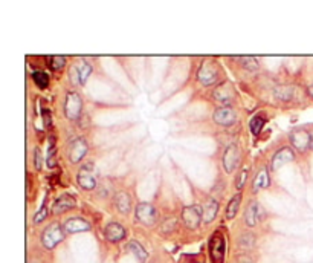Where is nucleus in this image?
Segmentation results:
<instances>
[{
	"label": "nucleus",
	"instance_id": "f257e3e1",
	"mask_svg": "<svg viewBox=\"0 0 313 263\" xmlns=\"http://www.w3.org/2000/svg\"><path fill=\"white\" fill-rule=\"evenodd\" d=\"M222 78V67L216 60H205L197 72V80L203 86H214L220 81Z\"/></svg>",
	"mask_w": 313,
	"mask_h": 263
},
{
	"label": "nucleus",
	"instance_id": "f03ea898",
	"mask_svg": "<svg viewBox=\"0 0 313 263\" xmlns=\"http://www.w3.org/2000/svg\"><path fill=\"white\" fill-rule=\"evenodd\" d=\"M64 227H61V224L58 222H52L49 224L43 233H41V244L46 250H54L58 244H61L64 241Z\"/></svg>",
	"mask_w": 313,
	"mask_h": 263
},
{
	"label": "nucleus",
	"instance_id": "7ed1b4c3",
	"mask_svg": "<svg viewBox=\"0 0 313 263\" xmlns=\"http://www.w3.org/2000/svg\"><path fill=\"white\" fill-rule=\"evenodd\" d=\"M63 110H64V115H66L67 119L76 121L81 116V112H83V98H81V95L78 92H75V90H69L66 93Z\"/></svg>",
	"mask_w": 313,
	"mask_h": 263
},
{
	"label": "nucleus",
	"instance_id": "20e7f679",
	"mask_svg": "<svg viewBox=\"0 0 313 263\" xmlns=\"http://www.w3.org/2000/svg\"><path fill=\"white\" fill-rule=\"evenodd\" d=\"M76 182L78 185L86 190V192H90L96 187V173H95V165L93 162H87L84 164L80 170H78V175H76Z\"/></svg>",
	"mask_w": 313,
	"mask_h": 263
},
{
	"label": "nucleus",
	"instance_id": "39448f33",
	"mask_svg": "<svg viewBox=\"0 0 313 263\" xmlns=\"http://www.w3.org/2000/svg\"><path fill=\"white\" fill-rule=\"evenodd\" d=\"M225 253H226V242L220 231H216L210 239V257L213 263L225 262Z\"/></svg>",
	"mask_w": 313,
	"mask_h": 263
},
{
	"label": "nucleus",
	"instance_id": "423d86ee",
	"mask_svg": "<svg viewBox=\"0 0 313 263\" xmlns=\"http://www.w3.org/2000/svg\"><path fill=\"white\" fill-rule=\"evenodd\" d=\"M135 218L139 224L151 227L158 221V210L148 202H141L135 208Z\"/></svg>",
	"mask_w": 313,
	"mask_h": 263
},
{
	"label": "nucleus",
	"instance_id": "0eeeda50",
	"mask_svg": "<svg viewBox=\"0 0 313 263\" xmlns=\"http://www.w3.org/2000/svg\"><path fill=\"white\" fill-rule=\"evenodd\" d=\"M87 152H89V142L86 141V138L78 136V138H75V139L70 142V146H69V150H67L69 161H70L72 164H80V162L86 158Z\"/></svg>",
	"mask_w": 313,
	"mask_h": 263
},
{
	"label": "nucleus",
	"instance_id": "6e6552de",
	"mask_svg": "<svg viewBox=\"0 0 313 263\" xmlns=\"http://www.w3.org/2000/svg\"><path fill=\"white\" fill-rule=\"evenodd\" d=\"M182 221L185 224L187 228L190 230H196L199 228L200 222H203V214H202V208L197 205H188L182 208Z\"/></svg>",
	"mask_w": 313,
	"mask_h": 263
},
{
	"label": "nucleus",
	"instance_id": "1a4fd4ad",
	"mask_svg": "<svg viewBox=\"0 0 313 263\" xmlns=\"http://www.w3.org/2000/svg\"><path fill=\"white\" fill-rule=\"evenodd\" d=\"M213 98L219 104H222V107H229L234 101V86L229 81L220 83L213 92Z\"/></svg>",
	"mask_w": 313,
	"mask_h": 263
},
{
	"label": "nucleus",
	"instance_id": "9d476101",
	"mask_svg": "<svg viewBox=\"0 0 313 263\" xmlns=\"http://www.w3.org/2000/svg\"><path fill=\"white\" fill-rule=\"evenodd\" d=\"M289 141L297 152L304 153L310 149V132H307L306 129H295L291 132Z\"/></svg>",
	"mask_w": 313,
	"mask_h": 263
},
{
	"label": "nucleus",
	"instance_id": "9b49d317",
	"mask_svg": "<svg viewBox=\"0 0 313 263\" xmlns=\"http://www.w3.org/2000/svg\"><path fill=\"white\" fill-rule=\"evenodd\" d=\"M240 158H242V153H240L239 146L237 144H229L228 149L225 150V155H223V167H225L226 173H234L236 172V169L240 164Z\"/></svg>",
	"mask_w": 313,
	"mask_h": 263
},
{
	"label": "nucleus",
	"instance_id": "f8f14e48",
	"mask_svg": "<svg viewBox=\"0 0 313 263\" xmlns=\"http://www.w3.org/2000/svg\"><path fill=\"white\" fill-rule=\"evenodd\" d=\"M213 119L217 126H222V127H231L236 124L237 121V113L232 107H219L216 109L214 115H213Z\"/></svg>",
	"mask_w": 313,
	"mask_h": 263
},
{
	"label": "nucleus",
	"instance_id": "ddd939ff",
	"mask_svg": "<svg viewBox=\"0 0 313 263\" xmlns=\"http://www.w3.org/2000/svg\"><path fill=\"white\" fill-rule=\"evenodd\" d=\"M294 159H295L294 150L289 149V147H283V149H280V150L272 156L271 169H272V172H277V170H280L283 165H286L288 162H292Z\"/></svg>",
	"mask_w": 313,
	"mask_h": 263
},
{
	"label": "nucleus",
	"instance_id": "4468645a",
	"mask_svg": "<svg viewBox=\"0 0 313 263\" xmlns=\"http://www.w3.org/2000/svg\"><path fill=\"white\" fill-rule=\"evenodd\" d=\"M125 236H127L125 228L118 222H109L104 228V237L112 244H118V242L124 241Z\"/></svg>",
	"mask_w": 313,
	"mask_h": 263
},
{
	"label": "nucleus",
	"instance_id": "2eb2a0df",
	"mask_svg": "<svg viewBox=\"0 0 313 263\" xmlns=\"http://www.w3.org/2000/svg\"><path fill=\"white\" fill-rule=\"evenodd\" d=\"M64 231L69 234H76V233H84V231H90L92 225L89 221L83 219V218H70L64 222Z\"/></svg>",
	"mask_w": 313,
	"mask_h": 263
},
{
	"label": "nucleus",
	"instance_id": "dca6fc26",
	"mask_svg": "<svg viewBox=\"0 0 313 263\" xmlns=\"http://www.w3.org/2000/svg\"><path fill=\"white\" fill-rule=\"evenodd\" d=\"M76 205V201L73 196L70 195H61L55 199L54 205H52V213L54 214H61V213H66L72 208H75Z\"/></svg>",
	"mask_w": 313,
	"mask_h": 263
},
{
	"label": "nucleus",
	"instance_id": "f3484780",
	"mask_svg": "<svg viewBox=\"0 0 313 263\" xmlns=\"http://www.w3.org/2000/svg\"><path fill=\"white\" fill-rule=\"evenodd\" d=\"M260 216H262V207L257 201H252L245 213V222L248 227H255L260 222Z\"/></svg>",
	"mask_w": 313,
	"mask_h": 263
},
{
	"label": "nucleus",
	"instance_id": "a211bd4d",
	"mask_svg": "<svg viewBox=\"0 0 313 263\" xmlns=\"http://www.w3.org/2000/svg\"><path fill=\"white\" fill-rule=\"evenodd\" d=\"M271 185V176H269V170L266 167H263L254 178L252 181V192L258 193L265 188H268Z\"/></svg>",
	"mask_w": 313,
	"mask_h": 263
},
{
	"label": "nucleus",
	"instance_id": "6ab92c4d",
	"mask_svg": "<svg viewBox=\"0 0 313 263\" xmlns=\"http://www.w3.org/2000/svg\"><path fill=\"white\" fill-rule=\"evenodd\" d=\"M219 213V202L213 198H208L206 202L202 207V214H203V224H211Z\"/></svg>",
	"mask_w": 313,
	"mask_h": 263
},
{
	"label": "nucleus",
	"instance_id": "aec40b11",
	"mask_svg": "<svg viewBox=\"0 0 313 263\" xmlns=\"http://www.w3.org/2000/svg\"><path fill=\"white\" fill-rule=\"evenodd\" d=\"M115 205H116V208H118L119 213L127 214V213L132 210V198H130V195L125 193V192L116 193V195H115Z\"/></svg>",
	"mask_w": 313,
	"mask_h": 263
},
{
	"label": "nucleus",
	"instance_id": "412c9836",
	"mask_svg": "<svg viewBox=\"0 0 313 263\" xmlns=\"http://www.w3.org/2000/svg\"><path fill=\"white\" fill-rule=\"evenodd\" d=\"M295 95V87L292 86H278L274 90V97L280 101H291Z\"/></svg>",
	"mask_w": 313,
	"mask_h": 263
},
{
	"label": "nucleus",
	"instance_id": "4be33fe9",
	"mask_svg": "<svg viewBox=\"0 0 313 263\" xmlns=\"http://www.w3.org/2000/svg\"><path fill=\"white\" fill-rule=\"evenodd\" d=\"M128 250H130V253L141 263H144L148 259V254H147L145 248H144L139 242H136V241H132V242L128 244Z\"/></svg>",
	"mask_w": 313,
	"mask_h": 263
},
{
	"label": "nucleus",
	"instance_id": "5701e85b",
	"mask_svg": "<svg viewBox=\"0 0 313 263\" xmlns=\"http://www.w3.org/2000/svg\"><path fill=\"white\" fill-rule=\"evenodd\" d=\"M240 202H242V195H240V193L236 195V196L229 201V204H228V207H226V219H228V221H231V219L236 218V214H237V211H239V207H240Z\"/></svg>",
	"mask_w": 313,
	"mask_h": 263
},
{
	"label": "nucleus",
	"instance_id": "b1692460",
	"mask_svg": "<svg viewBox=\"0 0 313 263\" xmlns=\"http://www.w3.org/2000/svg\"><path fill=\"white\" fill-rule=\"evenodd\" d=\"M32 80L37 84V87H40V89H46L49 86V81H50L49 75L43 70H35L32 74Z\"/></svg>",
	"mask_w": 313,
	"mask_h": 263
},
{
	"label": "nucleus",
	"instance_id": "393cba45",
	"mask_svg": "<svg viewBox=\"0 0 313 263\" xmlns=\"http://www.w3.org/2000/svg\"><path fill=\"white\" fill-rule=\"evenodd\" d=\"M265 124H266L265 116H262V115H255V116L251 119V123H249V129H251L252 135H254V136H258L260 132H262V129L265 127Z\"/></svg>",
	"mask_w": 313,
	"mask_h": 263
},
{
	"label": "nucleus",
	"instance_id": "a878e982",
	"mask_svg": "<svg viewBox=\"0 0 313 263\" xmlns=\"http://www.w3.org/2000/svg\"><path fill=\"white\" fill-rule=\"evenodd\" d=\"M76 67H78V74H80L81 86H84V84L87 83V80H89L90 74H92V66H90L89 63L83 61V63H81L80 66H76Z\"/></svg>",
	"mask_w": 313,
	"mask_h": 263
},
{
	"label": "nucleus",
	"instance_id": "bb28decb",
	"mask_svg": "<svg viewBox=\"0 0 313 263\" xmlns=\"http://www.w3.org/2000/svg\"><path fill=\"white\" fill-rule=\"evenodd\" d=\"M47 61H49L47 64L52 70H60L66 66V57H63V55H52V57H49Z\"/></svg>",
	"mask_w": 313,
	"mask_h": 263
},
{
	"label": "nucleus",
	"instance_id": "cd10ccee",
	"mask_svg": "<svg viewBox=\"0 0 313 263\" xmlns=\"http://www.w3.org/2000/svg\"><path fill=\"white\" fill-rule=\"evenodd\" d=\"M47 214H49V210H47V196H46L43 204H41V207H40V210L34 216V224H41L47 218Z\"/></svg>",
	"mask_w": 313,
	"mask_h": 263
},
{
	"label": "nucleus",
	"instance_id": "c85d7f7f",
	"mask_svg": "<svg viewBox=\"0 0 313 263\" xmlns=\"http://www.w3.org/2000/svg\"><path fill=\"white\" fill-rule=\"evenodd\" d=\"M69 78H70V83L72 86H81V80H80V74H78V67L76 66H72L69 69Z\"/></svg>",
	"mask_w": 313,
	"mask_h": 263
},
{
	"label": "nucleus",
	"instance_id": "c756f323",
	"mask_svg": "<svg viewBox=\"0 0 313 263\" xmlns=\"http://www.w3.org/2000/svg\"><path fill=\"white\" fill-rule=\"evenodd\" d=\"M236 60L243 61V66H246L248 69H257L258 67V61L254 57H240V58H236Z\"/></svg>",
	"mask_w": 313,
	"mask_h": 263
},
{
	"label": "nucleus",
	"instance_id": "7c9ffc66",
	"mask_svg": "<svg viewBox=\"0 0 313 263\" xmlns=\"http://www.w3.org/2000/svg\"><path fill=\"white\" fill-rule=\"evenodd\" d=\"M248 175H249L248 169H245V170H242V172L239 173V178H237V188H239V190H242V188L245 187V184H246V181H248Z\"/></svg>",
	"mask_w": 313,
	"mask_h": 263
},
{
	"label": "nucleus",
	"instance_id": "2f4dec72",
	"mask_svg": "<svg viewBox=\"0 0 313 263\" xmlns=\"http://www.w3.org/2000/svg\"><path fill=\"white\" fill-rule=\"evenodd\" d=\"M240 245H242V247H246V248H251V247L254 245V236H252L251 233H246L245 236H242Z\"/></svg>",
	"mask_w": 313,
	"mask_h": 263
},
{
	"label": "nucleus",
	"instance_id": "473e14b6",
	"mask_svg": "<svg viewBox=\"0 0 313 263\" xmlns=\"http://www.w3.org/2000/svg\"><path fill=\"white\" fill-rule=\"evenodd\" d=\"M54 165H55V149L52 142L47 149V167H54Z\"/></svg>",
	"mask_w": 313,
	"mask_h": 263
},
{
	"label": "nucleus",
	"instance_id": "72a5a7b5",
	"mask_svg": "<svg viewBox=\"0 0 313 263\" xmlns=\"http://www.w3.org/2000/svg\"><path fill=\"white\" fill-rule=\"evenodd\" d=\"M34 165H35V169H41V153H40V150L38 149H35V152H34Z\"/></svg>",
	"mask_w": 313,
	"mask_h": 263
},
{
	"label": "nucleus",
	"instance_id": "f704fd0d",
	"mask_svg": "<svg viewBox=\"0 0 313 263\" xmlns=\"http://www.w3.org/2000/svg\"><path fill=\"white\" fill-rule=\"evenodd\" d=\"M307 93H309V97H310V98H313V84L307 87Z\"/></svg>",
	"mask_w": 313,
	"mask_h": 263
},
{
	"label": "nucleus",
	"instance_id": "c9c22d12",
	"mask_svg": "<svg viewBox=\"0 0 313 263\" xmlns=\"http://www.w3.org/2000/svg\"><path fill=\"white\" fill-rule=\"evenodd\" d=\"M310 150H313V132L310 133Z\"/></svg>",
	"mask_w": 313,
	"mask_h": 263
},
{
	"label": "nucleus",
	"instance_id": "e433bc0d",
	"mask_svg": "<svg viewBox=\"0 0 313 263\" xmlns=\"http://www.w3.org/2000/svg\"><path fill=\"white\" fill-rule=\"evenodd\" d=\"M240 263H252V262H251L249 259H243V260H242V262H240Z\"/></svg>",
	"mask_w": 313,
	"mask_h": 263
}]
</instances>
